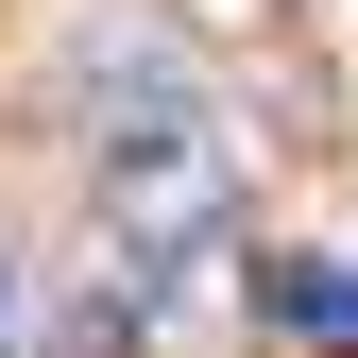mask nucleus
I'll return each instance as SVG.
<instances>
[{
    "label": "nucleus",
    "mask_w": 358,
    "mask_h": 358,
    "mask_svg": "<svg viewBox=\"0 0 358 358\" xmlns=\"http://www.w3.org/2000/svg\"><path fill=\"white\" fill-rule=\"evenodd\" d=\"M256 307H273L290 341H358V273L341 256H256Z\"/></svg>",
    "instance_id": "1"
}]
</instances>
